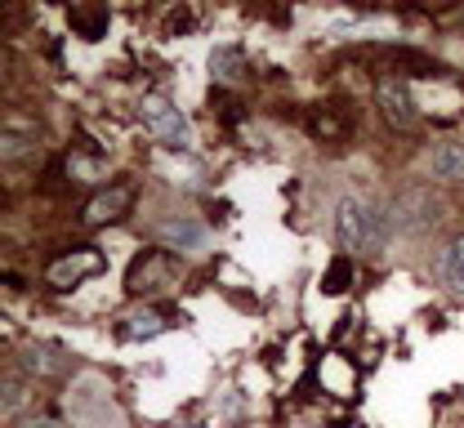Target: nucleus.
Returning a JSON list of instances; mask_svg holds the SVG:
<instances>
[{
    "label": "nucleus",
    "instance_id": "6ab92c4d",
    "mask_svg": "<svg viewBox=\"0 0 464 428\" xmlns=\"http://www.w3.org/2000/svg\"><path fill=\"white\" fill-rule=\"evenodd\" d=\"M210 99L219 103V117H224V125H241V121H246V112H241V103H237V99H228V90H215Z\"/></svg>",
    "mask_w": 464,
    "mask_h": 428
},
{
    "label": "nucleus",
    "instance_id": "39448f33",
    "mask_svg": "<svg viewBox=\"0 0 464 428\" xmlns=\"http://www.w3.org/2000/svg\"><path fill=\"white\" fill-rule=\"evenodd\" d=\"M130 205H134V184H108L85 201L81 224L85 228H112V224H121L130 214Z\"/></svg>",
    "mask_w": 464,
    "mask_h": 428
},
{
    "label": "nucleus",
    "instance_id": "0eeeda50",
    "mask_svg": "<svg viewBox=\"0 0 464 428\" xmlns=\"http://www.w3.org/2000/svg\"><path fill=\"white\" fill-rule=\"evenodd\" d=\"M183 312L179 308H166V304H152V308H139V312H125L116 321V339L121 344H143V339H157L166 326H174Z\"/></svg>",
    "mask_w": 464,
    "mask_h": 428
},
{
    "label": "nucleus",
    "instance_id": "f3484780",
    "mask_svg": "<svg viewBox=\"0 0 464 428\" xmlns=\"http://www.w3.org/2000/svg\"><path fill=\"white\" fill-rule=\"evenodd\" d=\"M215 76H219V85H228V81H241L246 76V59H241V50H215Z\"/></svg>",
    "mask_w": 464,
    "mask_h": 428
},
{
    "label": "nucleus",
    "instance_id": "9d476101",
    "mask_svg": "<svg viewBox=\"0 0 464 428\" xmlns=\"http://www.w3.org/2000/svg\"><path fill=\"white\" fill-rule=\"evenodd\" d=\"M108 23H112V9L108 5H67V27L81 41H103L108 36Z\"/></svg>",
    "mask_w": 464,
    "mask_h": 428
},
{
    "label": "nucleus",
    "instance_id": "dca6fc26",
    "mask_svg": "<svg viewBox=\"0 0 464 428\" xmlns=\"http://www.w3.org/2000/svg\"><path fill=\"white\" fill-rule=\"evenodd\" d=\"M23 366L32 370V375H58V370H63V348H50V344H36V348H27Z\"/></svg>",
    "mask_w": 464,
    "mask_h": 428
},
{
    "label": "nucleus",
    "instance_id": "4468645a",
    "mask_svg": "<svg viewBox=\"0 0 464 428\" xmlns=\"http://www.w3.org/2000/svg\"><path fill=\"white\" fill-rule=\"evenodd\" d=\"M353 290V259L348 254H335L331 263H326V272H322V295H348Z\"/></svg>",
    "mask_w": 464,
    "mask_h": 428
},
{
    "label": "nucleus",
    "instance_id": "1a4fd4ad",
    "mask_svg": "<svg viewBox=\"0 0 464 428\" xmlns=\"http://www.w3.org/2000/svg\"><path fill=\"white\" fill-rule=\"evenodd\" d=\"M304 129L317 138V143H344L353 121L340 117V108L335 103H313L308 112H304Z\"/></svg>",
    "mask_w": 464,
    "mask_h": 428
},
{
    "label": "nucleus",
    "instance_id": "aec40b11",
    "mask_svg": "<svg viewBox=\"0 0 464 428\" xmlns=\"http://www.w3.org/2000/svg\"><path fill=\"white\" fill-rule=\"evenodd\" d=\"M357 321H362V317H357V312H344V317H340V326H335V335H331V339H335V344H348V339H353V335H357Z\"/></svg>",
    "mask_w": 464,
    "mask_h": 428
},
{
    "label": "nucleus",
    "instance_id": "423d86ee",
    "mask_svg": "<svg viewBox=\"0 0 464 428\" xmlns=\"http://www.w3.org/2000/svg\"><path fill=\"white\" fill-rule=\"evenodd\" d=\"M170 272H174V254L170 250L148 245V250H139V254H134V263H130V272H125V295H148V290H157Z\"/></svg>",
    "mask_w": 464,
    "mask_h": 428
},
{
    "label": "nucleus",
    "instance_id": "a211bd4d",
    "mask_svg": "<svg viewBox=\"0 0 464 428\" xmlns=\"http://www.w3.org/2000/svg\"><path fill=\"white\" fill-rule=\"evenodd\" d=\"M442 268H447V281H451V286H456V290L464 295V237L447 245V259H442Z\"/></svg>",
    "mask_w": 464,
    "mask_h": 428
},
{
    "label": "nucleus",
    "instance_id": "9b49d317",
    "mask_svg": "<svg viewBox=\"0 0 464 428\" xmlns=\"http://www.w3.org/2000/svg\"><path fill=\"white\" fill-rule=\"evenodd\" d=\"M36 121L32 117H5V161L14 166V157L23 161L32 147H36Z\"/></svg>",
    "mask_w": 464,
    "mask_h": 428
},
{
    "label": "nucleus",
    "instance_id": "20e7f679",
    "mask_svg": "<svg viewBox=\"0 0 464 428\" xmlns=\"http://www.w3.org/2000/svg\"><path fill=\"white\" fill-rule=\"evenodd\" d=\"M143 121H148V129H152L170 152H188L192 129H188V121L179 117V108H174L166 94H148V99H143Z\"/></svg>",
    "mask_w": 464,
    "mask_h": 428
},
{
    "label": "nucleus",
    "instance_id": "f257e3e1",
    "mask_svg": "<svg viewBox=\"0 0 464 428\" xmlns=\"http://www.w3.org/2000/svg\"><path fill=\"white\" fill-rule=\"evenodd\" d=\"M335 237L353 254H375L384 245V214L357 196H344L335 205Z\"/></svg>",
    "mask_w": 464,
    "mask_h": 428
},
{
    "label": "nucleus",
    "instance_id": "ddd939ff",
    "mask_svg": "<svg viewBox=\"0 0 464 428\" xmlns=\"http://www.w3.org/2000/svg\"><path fill=\"white\" fill-rule=\"evenodd\" d=\"M429 170H433V179H447V184L464 179V147L460 143H438L429 152Z\"/></svg>",
    "mask_w": 464,
    "mask_h": 428
},
{
    "label": "nucleus",
    "instance_id": "f8f14e48",
    "mask_svg": "<svg viewBox=\"0 0 464 428\" xmlns=\"http://www.w3.org/2000/svg\"><path fill=\"white\" fill-rule=\"evenodd\" d=\"M161 242L170 250H201L206 245V228L197 219H166L161 224Z\"/></svg>",
    "mask_w": 464,
    "mask_h": 428
},
{
    "label": "nucleus",
    "instance_id": "7ed1b4c3",
    "mask_svg": "<svg viewBox=\"0 0 464 428\" xmlns=\"http://www.w3.org/2000/svg\"><path fill=\"white\" fill-rule=\"evenodd\" d=\"M375 108H380V117L393 125L398 134H406V129H415V121H420V103H415V94H411V85H406L402 76H380L375 81Z\"/></svg>",
    "mask_w": 464,
    "mask_h": 428
},
{
    "label": "nucleus",
    "instance_id": "412c9836",
    "mask_svg": "<svg viewBox=\"0 0 464 428\" xmlns=\"http://www.w3.org/2000/svg\"><path fill=\"white\" fill-rule=\"evenodd\" d=\"M14 402L23 406V388H18L14 379H5V415H14Z\"/></svg>",
    "mask_w": 464,
    "mask_h": 428
},
{
    "label": "nucleus",
    "instance_id": "f03ea898",
    "mask_svg": "<svg viewBox=\"0 0 464 428\" xmlns=\"http://www.w3.org/2000/svg\"><path fill=\"white\" fill-rule=\"evenodd\" d=\"M103 268H108V259H103L99 245H76V250H67V254L50 259V268H45V286H50L54 295H72L76 286H85V281L99 277Z\"/></svg>",
    "mask_w": 464,
    "mask_h": 428
},
{
    "label": "nucleus",
    "instance_id": "6e6552de",
    "mask_svg": "<svg viewBox=\"0 0 464 428\" xmlns=\"http://www.w3.org/2000/svg\"><path fill=\"white\" fill-rule=\"evenodd\" d=\"M357 379H362V366L348 362V357H340V353H331V357H322V362L313 366V384H322L326 393H344V397H353Z\"/></svg>",
    "mask_w": 464,
    "mask_h": 428
},
{
    "label": "nucleus",
    "instance_id": "2eb2a0df",
    "mask_svg": "<svg viewBox=\"0 0 464 428\" xmlns=\"http://www.w3.org/2000/svg\"><path fill=\"white\" fill-rule=\"evenodd\" d=\"M197 23H201V14L192 5H174V9L161 14V36H188Z\"/></svg>",
    "mask_w": 464,
    "mask_h": 428
}]
</instances>
